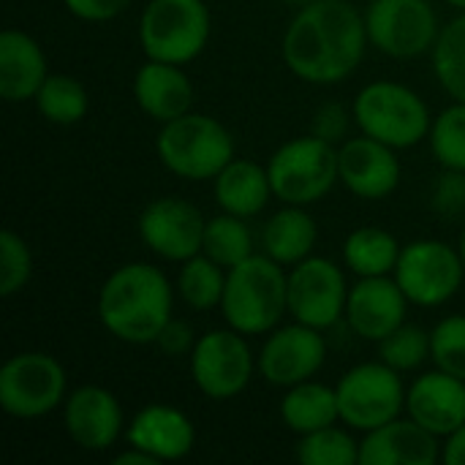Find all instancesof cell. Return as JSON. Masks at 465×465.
<instances>
[{
    "mask_svg": "<svg viewBox=\"0 0 465 465\" xmlns=\"http://www.w3.org/2000/svg\"><path fill=\"white\" fill-rule=\"evenodd\" d=\"M365 16L346 0H311L283 35V60L305 82L332 84L346 79L368 44Z\"/></svg>",
    "mask_w": 465,
    "mask_h": 465,
    "instance_id": "obj_1",
    "label": "cell"
},
{
    "mask_svg": "<svg viewBox=\"0 0 465 465\" xmlns=\"http://www.w3.org/2000/svg\"><path fill=\"white\" fill-rule=\"evenodd\" d=\"M134 95L144 114H150L153 120L169 123L191 112L193 84L174 63L150 60L136 74Z\"/></svg>",
    "mask_w": 465,
    "mask_h": 465,
    "instance_id": "obj_22",
    "label": "cell"
},
{
    "mask_svg": "<svg viewBox=\"0 0 465 465\" xmlns=\"http://www.w3.org/2000/svg\"><path fill=\"white\" fill-rule=\"evenodd\" d=\"M447 3H452V5H458V8H463L465 11V0H447Z\"/></svg>",
    "mask_w": 465,
    "mask_h": 465,
    "instance_id": "obj_44",
    "label": "cell"
},
{
    "mask_svg": "<svg viewBox=\"0 0 465 465\" xmlns=\"http://www.w3.org/2000/svg\"><path fill=\"white\" fill-rule=\"evenodd\" d=\"M158 155L169 172L185 180H213L234 161L232 134L207 114H183L158 134Z\"/></svg>",
    "mask_w": 465,
    "mask_h": 465,
    "instance_id": "obj_4",
    "label": "cell"
},
{
    "mask_svg": "<svg viewBox=\"0 0 465 465\" xmlns=\"http://www.w3.org/2000/svg\"><path fill=\"white\" fill-rule=\"evenodd\" d=\"M444 463L465 465V425H460L452 436H447V444H444Z\"/></svg>",
    "mask_w": 465,
    "mask_h": 465,
    "instance_id": "obj_41",
    "label": "cell"
},
{
    "mask_svg": "<svg viewBox=\"0 0 465 465\" xmlns=\"http://www.w3.org/2000/svg\"><path fill=\"white\" fill-rule=\"evenodd\" d=\"M324 338L308 324L278 330L262 349L259 371L275 387H294L308 381L324 362Z\"/></svg>",
    "mask_w": 465,
    "mask_h": 465,
    "instance_id": "obj_15",
    "label": "cell"
},
{
    "mask_svg": "<svg viewBox=\"0 0 465 465\" xmlns=\"http://www.w3.org/2000/svg\"><path fill=\"white\" fill-rule=\"evenodd\" d=\"M101 324L125 343H155L172 322V286L153 264H125L98 294Z\"/></svg>",
    "mask_w": 465,
    "mask_h": 465,
    "instance_id": "obj_2",
    "label": "cell"
},
{
    "mask_svg": "<svg viewBox=\"0 0 465 465\" xmlns=\"http://www.w3.org/2000/svg\"><path fill=\"white\" fill-rule=\"evenodd\" d=\"M30 272H33L30 248L19 234L5 229L0 234V294L3 297L16 294L30 281Z\"/></svg>",
    "mask_w": 465,
    "mask_h": 465,
    "instance_id": "obj_36",
    "label": "cell"
},
{
    "mask_svg": "<svg viewBox=\"0 0 465 465\" xmlns=\"http://www.w3.org/2000/svg\"><path fill=\"white\" fill-rule=\"evenodd\" d=\"M196 433L191 420L172 406L142 409L128 430V444L163 460H180L193 450Z\"/></svg>",
    "mask_w": 465,
    "mask_h": 465,
    "instance_id": "obj_21",
    "label": "cell"
},
{
    "mask_svg": "<svg viewBox=\"0 0 465 465\" xmlns=\"http://www.w3.org/2000/svg\"><path fill=\"white\" fill-rule=\"evenodd\" d=\"M343 256H346L349 270H354L362 278H376V275H387L395 270L401 248L390 232L379 226H362L349 234Z\"/></svg>",
    "mask_w": 465,
    "mask_h": 465,
    "instance_id": "obj_27",
    "label": "cell"
},
{
    "mask_svg": "<svg viewBox=\"0 0 465 465\" xmlns=\"http://www.w3.org/2000/svg\"><path fill=\"white\" fill-rule=\"evenodd\" d=\"M458 251H460V259H463V267H465V232H463V237H460V248H458Z\"/></svg>",
    "mask_w": 465,
    "mask_h": 465,
    "instance_id": "obj_43",
    "label": "cell"
},
{
    "mask_svg": "<svg viewBox=\"0 0 465 465\" xmlns=\"http://www.w3.org/2000/svg\"><path fill=\"white\" fill-rule=\"evenodd\" d=\"M202 251H204V256H210L221 267L232 270L234 264H240L248 256H253L251 229L242 223V218H237L232 213L218 215V218L207 221V226H204Z\"/></svg>",
    "mask_w": 465,
    "mask_h": 465,
    "instance_id": "obj_28",
    "label": "cell"
},
{
    "mask_svg": "<svg viewBox=\"0 0 465 465\" xmlns=\"http://www.w3.org/2000/svg\"><path fill=\"white\" fill-rule=\"evenodd\" d=\"M381 357L395 371H414L430 357V335L422 327H398L381 341Z\"/></svg>",
    "mask_w": 465,
    "mask_h": 465,
    "instance_id": "obj_35",
    "label": "cell"
},
{
    "mask_svg": "<svg viewBox=\"0 0 465 465\" xmlns=\"http://www.w3.org/2000/svg\"><path fill=\"white\" fill-rule=\"evenodd\" d=\"M460 251L439 240H417L406 245L395 264V281L409 302L433 308L447 302L463 283Z\"/></svg>",
    "mask_w": 465,
    "mask_h": 465,
    "instance_id": "obj_10",
    "label": "cell"
},
{
    "mask_svg": "<svg viewBox=\"0 0 465 465\" xmlns=\"http://www.w3.org/2000/svg\"><path fill=\"white\" fill-rule=\"evenodd\" d=\"M430 357L439 371L465 381V316H450L430 332Z\"/></svg>",
    "mask_w": 465,
    "mask_h": 465,
    "instance_id": "obj_34",
    "label": "cell"
},
{
    "mask_svg": "<svg viewBox=\"0 0 465 465\" xmlns=\"http://www.w3.org/2000/svg\"><path fill=\"white\" fill-rule=\"evenodd\" d=\"M210 38L204 0H150L139 19V41L150 60L191 63Z\"/></svg>",
    "mask_w": 465,
    "mask_h": 465,
    "instance_id": "obj_5",
    "label": "cell"
},
{
    "mask_svg": "<svg viewBox=\"0 0 465 465\" xmlns=\"http://www.w3.org/2000/svg\"><path fill=\"white\" fill-rule=\"evenodd\" d=\"M123 411L112 392L101 387H82L65 403L68 436L90 452H104L120 436Z\"/></svg>",
    "mask_w": 465,
    "mask_h": 465,
    "instance_id": "obj_19",
    "label": "cell"
},
{
    "mask_svg": "<svg viewBox=\"0 0 465 465\" xmlns=\"http://www.w3.org/2000/svg\"><path fill=\"white\" fill-rule=\"evenodd\" d=\"M35 106L49 123L74 125L87 112V90L74 76L52 74L44 79L41 90L35 93Z\"/></svg>",
    "mask_w": 465,
    "mask_h": 465,
    "instance_id": "obj_29",
    "label": "cell"
},
{
    "mask_svg": "<svg viewBox=\"0 0 465 465\" xmlns=\"http://www.w3.org/2000/svg\"><path fill=\"white\" fill-rule=\"evenodd\" d=\"M439 436L420 422H387L368 430L360 444V465H433L439 460Z\"/></svg>",
    "mask_w": 465,
    "mask_h": 465,
    "instance_id": "obj_20",
    "label": "cell"
},
{
    "mask_svg": "<svg viewBox=\"0 0 465 465\" xmlns=\"http://www.w3.org/2000/svg\"><path fill=\"white\" fill-rule=\"evenodd\" d=\"M281 267L264 253L248 256L229 270L221 308L232 330L262 335L281 322L283 311H289V278Z\"/></svg>",
    "mask_w": 465,
    "mask_h": 465,
    "instance_id": "obj_3",
    "label": "cell"
},
{
    "mask_svg": "<svg viewBox=\"0 0 465 465\" xmlns=\"http://www.w3.org/2000/svg\"><path fill=\"white\" fill-rule=\"evenodd\" d=\"M406 406L414 422L436 436H452L465 425V381L436 371L414 381L406 395Z\"/></svg>",
    "mask_w": 465,
    "mask_h": 465,
    "instance_id": "obj_18",
    "label": "cell"
},
{
    "mask_svg": "<svg viewBox=\"0 0 465 465\" xmlns=\"http://www.w3.org/2000/svg\"><path fill=\"white\" fill-rule=\"evenodd\" d=\"M297 460L305 465H357L360 444L349 433L330 425L302 436L297 447Z\"/></svg>",
    "mask_w": 465,
    "mask_h": 465,
    "instance_id": "obj_32",
    "label": "cell"
},
{
    "mask_svg": "<svg viewBox=\"0 0 465 465\" xmlns=\"http://www.w3.org/2000/svg\"><path fill=\"white\" fill-rule=\"evenodd\" d=\"M155 343H158L166 354L177 357V354H185V351L193 346V332H191V327H188L185 322L172 319V322L163 327V332L158 335Z\"/></svg>",
    "mask_w": 465,
    "mask_h": 465,
    "instance_id": "obj_40",
    "label": "cell"
},
{
    "mask_svg": "<svg viewBox=\"0 0 465 465\" xmlns=\"http://www.w3.org/2000/svg\"><path fill=\"white\" fill-rule=\"evenodd\" d=\"M204 218L185 199H158L139 218V234L147 248L169 262H188L202 251Z\"/></svg>",
    "mask_w": 465,
    "mask_h": 465,
    "instance_id": "obj_14",
    "label": "cell"
},
{
    "mask_svg": "<svg viewBox=\"0 0 465 465\" xmlns=\"http://www.w3.org/2000/svg\"><path fill=\"white\" fill-rule=\"evenodd\" d=\"M180 297L196 308V311H210L215 305H221L223 300V289H226V278L221 272V264L213 262L210 256H191L183 270H180V281H177Z\"/></svg>",
    "mask_w": 465,
    "mask_h": 465,
    "instance_id": "obj_30",
    "label": "cell"
},
{
    "mask_svg": "<svg viewBox=\"0 0 465 465\" xmlns=\"http://www.w3.org/2000/svg\"><path fill=\"white\" fill-rule=\"evenodd\" d=\"M335 392L341 420L357 430H376L398 420L406 401L398 371L387 362L357 365L341 379Z\"/></svg>",
    "mask_w": 465,
    "mask_h": 465,
    "instance_id": "obj_11",
    "label": "cell"
},
{
    "mask_svg": "<svg viewBox=\"0 0 465 465\" xmlns=\"http://www.w3.org/2000/svg\"><path fill=\"white\" fill-rule=\"evenodd\" d=\"M46 79V57L41 46L22 30L0 35V95L5 101L35 98Z\"/></svg>",
    "mask_w": 465,
    "mask_h": 465,
    "instance_id": "obj_23",
    "label": "cell"
},
{
    "mask_svg": "<svg viewBox=\"0 0 465 465\" xmlns=\"http://www.w3.org/2000/svg\"><path fill=\"white\" fill-rule=\"evenodd\" d=\"M368 38L390 57L425 54L439 38V19L428 0H373L365 11Z\"/></svg>",
    "mask_w": 465,
    "mask_h": 465,
    "instance_id": "obj_9",
    "label": "cell"
},
{
    "mask_svg": "<svg viewBox=\"0 0 465 465\" xmlns=\"http://www.w3.org/2000/svg\"><path fill=\"white\" fill-rule=\"evenodd\" d=\"M349 131V112L343 109V104L338 101H330L324 104L319 112H316V120H313V136L335 144L346 136Z\"/></svg>",
    "mask_w": 465,
    "mask_h": 465,
    "instance_id": "obj_38",
    "label": "cell"
},
{
    "mask_svg": "<svg viewBox=\"0 0 465 465\" xmlns=\"http://www.w3.org/2000/svg\"><path fill=\"white\" fill-rule=\"evenodd\" d=\"M161 460L158 458H153V455H147V452H142V450H136V447H131L128 452H123V455H117L114 458V465H158Z\"/></svg>",
    "mask_w": 465,
    "mask_h": 465,
    "instance_id": "obj_42",
    "label": "cell"
},
{
    "mask_svg": "<svg viewBox=\"0 0 465 465\" xmlns=\"http://www.w3.org/2000/svg\"><path fill=\"white\" fill-rule=\"evenodd\" d=\"M281 414H283V422L300 436L330 428L335 420H341L338 392L316 381L294 384L289 387V395L281 403Z\"/></svg>",
    "mask_w": 465,
    "mask_h": 465,
    "instance_id": "obj_26",
    "label": "cell"
},
{
    "mask_svg": "<svg viewBox=\"0 0 465 465\" xmlns=\"http://www.w3.org/2000/svg\"><path fill=\"white\" fill-rule=\"evenodd\" d=\"M406 302L409 297L398 286V281H390L387 275L362 278L351 292L346 302L349 327L365 338V341H384L398 327H403L406 319Z\"/></svg>",
    "mask_w": 465,
    "mask_h": 465,
    "instance_id": "obj_17",
    "label": "cell"
},
{
    "mask_svg": "<svg viewBox=\"0 0 465 465\" xmlns=\"http://www.w3.org/2000/svg\"><path fill=\"white\" fill-rule=\"evenodd\" d=\"M430 144L436 158L444 169L465 172V104L458 101L455 106L444 109L430 128Z\"/></svg>",
    "mask_w": 465,
    "mask_h": 465,
    "instance_id": "obj_33",
    "label": "cell"
},
{
    "mask_svg": "<svg viewBox=\"0 0 465 465\" xmlns=\"http://www.w3.org/2000/svg\"><path fill=\"white\" fill-rule=\"evenodd\" d=\"M433 68L450 95L465 104V14L452 19L436 38Z\"/></svg>",
    "mask_w": 465,
    "mask_h": 465,
    "instance_id": "obj_31",
    "label": "cell"
},
{
    "mask_svg": "<svg viewBox=\"0 0 465 465\" xmlns=\"http://www.w3.org/2000/svg\"><path fill=\"white\" fill-rule=\"evenodd\" d=\"M433 207L441 213V215H463L465 213V172L458 169H447L436 188H433Z\"/></svg>",
    "mask_w": 465,
    "mask_h": 465,
    "instance_id": "obj_37",
    "label": "cell"
},
{
    "mask_svg": "<svg viewBox=\"0 0 465 465\" xmlns=\"http://www.w3.org/2000/svg\"><path fill=\"white\" fill-rule=\"evenodd\" d=\"M272 193L286 204H311L330 193L338 177V150L319 139L302 136L286 142L267 166Z\"/></svg>",
    "mask_w": 465,
    "mask_h": 465,
    "instance_id": "obj_7",
    "label": "cell"
},
{
    "mask_svg": "<svg viewBox=\"0 0 465 465\" xmlns=\"http://www.w3.org/2000/svg\"><path fill=\"white\" fill-rule=\"evenodd\" d=\"M343 272L327 259H302L289 275V313L313 330L332 327L346 313Z\"/></svg>",
    "mask_w": 465,
    "mask_h": 465,
    "instance_id": "obj_13",
    "label": "cell"
},
{
    "mask_svg": "<svg viewBox=\"0 0 465 465\" xmlns=\"http://www.w3.org/2000/svg\"><path fill=\"white\" fill-rule=\"evenodd\" d=\"M270 193H272L270 174H267V169H262L253 161H232L215 177L218 204L237 218H251V215L262 213Z\"/></svg>",
    "mask_w": 465,
    "mask_h": 465,
    "instance_id": "obj_24",
    "label": "cell"
},
{
    "mask_svg": "<svg viewBox=\"0 0 465 465\" xmlns=\"http://www.w3.org/2000/svg\"><path fill=\"white\" fill-rule=\"evenodd\" d=\"M65 395L63 365L41 351L11 357L0 371V406L16 420H35L60 406Z\"/></svg>",
    "mask_w": 465,
    "mask_h": 465,
    "instance_id": "obj_8",
    "label": "cell"
},
{
    "mask_svg": "<svg viewBox=\"0 0 465 465\" xmlns=\"http://www.w3.org/2000/svg\"><path fill=\"white\" fill-rule=\"evenodd\" d=\"M354 117L365 136L390 147H411L430 134V112L425 101L406 84L373 82L354 101Z\"/></svg>",
    "mask_w": 465,
    "mask_h": 465,
    "instance_id": "obj_6",
    "label": "cell"
},
{
    "mask_svg": "<svg viewBox=\"0 0 465 465\" xmlns=\"http://www.w3.org/2000/svg\"><path fill=\"white\" fill-rule=\"evenodd\" d=\"M262 245L278 264H300L316 245V223L300 204L275 213L262 232Z\"/></svg>",
    "mask_w": 465,
    "mask_h": 465,
    "instance_id": "obj_25",
    "label": "cell"
},
{
    "mask_svg": "<svg viewBox=\"0 0 465 465\" xmlns=\"http://www.w3.org/2000/svg\"><path fill=\"white\" fill-rule=\"evenodd\" d=\"M131 5V0H65V8L87 22H106L123 14Z\"/></svg>",
    "mask_w": 465,
    "mask_h": 465,
    "instance_id": "obj_39",
    "label": "cell"
},
{
    "mask_svg": "<svg viewBox=\"0 0 465 465\" xmlns=\"http://www.w3.org/2000/svg\"><path fill=\"white\" fill-rule=\"evenodd\" d=\"M392 150L373 136L349 139L338 150V177L360 199H384L401 183V163Z\"/></svg>",
    "mask_w": 465,
    "mask_h": 465,
    "instance_id": "obj_16",
    "label": "cell"
},
{
    "mask_svg": "<svg viewBox=\"0 0 465 465\" xmlns=\"http://www.w3.org/2000/svg\"><path fill=\"white\" fill-rule=\"evenodd\" d=\"M237 330L207 332L191 354V373L196 387L213 401L240 395L253 373V357Z\"/></svg>",
    "mask_w": 465,
    "mask_h": 465,
    "instance_id": "obj_12",
    "label": "cell"
},
{
    "mask_svg": "<svg viewBox=\"0 0 465 465\" xmlns=\"http://www.w3.org/2000/svg\"><path fill=\"white\" fill-rule=\"evenodd\" d=\"M283 3H302V5H305V3H311V0H283Z\"/></svg>",
    "mask_w": 465,
    "mask_h": 465,
    "instance_id": "obj_45",
    "label": "cell"
}]
</instances>
